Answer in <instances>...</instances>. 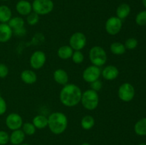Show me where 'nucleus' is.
<instances>
[{"label":"nucleus","mask_w":146,"mask_h":145,"mask_svg":"<svg viewBox=\"0 0 146 145\" xmlns=\"http://www.w3.org/2000/svg\"><path fill=\"white\" fill-rule=\"evenodd\" d=\"M82 91L76 84L67 83L64 85L59 93V100L63 105L73 107L81 102Z\"/></svg>","instance_id":"f257e3e1"},{"label":"nucleus","mask_w":146,"mask_h":145,"mask_svg":"<svg viewBox=\"0 0 146 145\" xmlns=\"http://www.w3.org/2000/svg\"><path fill=\"white\" fill-rule=\"evenodd\" d=\"M48 127L54 134H61L66 130L68 127L66 115L61 112H52L48 117Z\"/></svg>","instance_id":"f03ea898"},{"label":"nucleus","mask_w":146,"mask_h":145,"mask_svg":"<svg viewBox=\"0 0 146 145\" xmlns=\"http://www.w3.org/2000/svg\"><path fill=\"white\" fill-rule=\"evenodd\" d=\"M82 106L87 110H94L99 104V95L98 92L88 89L82 92L81 99Z\"/></svg>","instance_id":"7ed1b4c3"},{"label":"nucleus","mask_w":146,"mask_h":145,"mask_svg":"<svg viewBox=\"0 0 146 145\" xmlns=\"http://www.w3.org/2000/svg\"><path fill=\"white\" fill-rule=\"evenodd\" d=\"M88 58L92 65L101 67L106 63L108 56L106 51L103 47L99 45L93 46L88 53Z\"/></svg>","instance_id":"20e7f679"},{"label":"nucleus","mask_w":146,"mask_h":145,"mask_svg":"<svg viewBox=\"0 0 146 145\" xmlns=\"http://www.w3.org/2000/svg\"><path fill=\"white\" fill-rule=\"evenodd\" d=\"M31 5L33 11L39 16L50 14L54 8L52 0H34Z\"/></svg>","instance_id":"39448f33"},{"label":"nucleus","mask_w":146,"mask_h":145,"mask_svg":"<svg viewBox=\"0 0 146 145\" xmlns=\"http://www.w3.org/2000/svg\"><path fill=\"white\" fill-rule=\"evenodd\" d=\"M118 96L123 102H131L135 96V88L129 82H124L118 88Z\"/></svg>","instance_id":"423d86ee"},{"label":"nucleus","mask_w":146,"mask_h":145,"mask_svg":"<svg viewBox=\"0 0 146 145\" xmlns=\"http://www.w3.org/2000/svg\"><path fill=\"white\" fill-rule=\"evenodd\" d=\"M123 26L122 20L117 16H111L105 23V29L107 34L111 36H115L119 34Z\"/></svg>","instance_id":"0eeeda50"},{"label":"nucleus","mask_w":146,"mask_h":145,"mask_svg":"<svg viewBox=\"0 0 146 145\" xmlns=\"http://www.w3.org/2000/svg\"><path fill=\"white\" fill-rule=\"evenodd\" d=\"M86 44V36L82 32L74 33L69 38V45L74 51H81Z\"/></svg>","instance_id":"6e6552de"},{"label":"nucleus","mask_w":146,"mask_h":145,"mask_svg":"<svg viewBox=\"0 0 146 145\" xmlns=\"http://www.w3.org/2000/svg\"><path fill=\"white\" fill-rule=\"evenodd\" d=\"M101 75V70L100 67L91 65L86 67L82 73V78L85 82L91 83L97 80Z\"/></svg>","instance_id":"1a4fd4ad"},{"label":"nucleus","mask_w":146,"mask_h":145,"mask_svg":"<svg viewBox=\"0 0 146 145\" xmlns=\"http://www.w3.org/2000/svg\"><path fill=\"white\" fill-rule=\"evenodd\" d=\"M46 61V55L42 51H36L30 56V66L34 70H39L44 67Z\"/></svg>","instance_id":"9d476101"},{"label":"nucleus","mask_w":146,"mask_h":145,"mask_svg":"<svg viewBox=\"0 0 146 145\" xmlns=\"http://www.w3.org/2000/svg\"><path fill=\"white\" fill-rule=\"evenodd\" d=\"M23 123L24 122L21 115L16 112H11L9 114L5 119V124L7 128L11 131L21 129Z\"/></svg>","instance_id":"9b49d317"},{"label":"nucleus","mask_w":146,"mask_h":145,"mask_svg":"<svg viewBox=\"0 0 146 145\" xmlns=\"http://www.w3.org/2000/svg\"><path fill=\"white\" fill-rule=\"evenodd\" d=\"M101 75L106 80L112 81L118 78L119 75V71L115 65H108L101 71Z\"/></svg>","instance_id":"f8f14e48"},{"label":"nucleus","mask_w":146,"mask_h":145,"mask_svg":"<svg viewBox=\"0 0 146 145\" xmlns=\"http://www.w3.org/2000/svg\"><path fill=\"white\" fill-rule=\"evenodd\" d=\"M16 10L21 16H27L33 11L32 5L27 0H20L16 4Z\"/></svg>","instance_id":"ddd939ff"},{"label":"nucleus","mask_w":146,"mask_h":145,"mask_svg":"<svg viewBox=\"0 0 146 145\" xmlns=\"http://www.w3.org/2000/svg\"><path fill=\"white\" fill-rule=\"evenodd\" d=\"M13 36V30L7 23H0V43L9 41Z\"/></svg>","instance_id":"4468645a"},{"label":"nucleus","mask_w":146,"mask_h":145,"mask_svg":"<svg viewBox=\"0 0 146 145\" xmlns=\"http://www.w3.org/2000/svg\"><path fill=\"white\" fill-rule=\"evenodd\" d=\"M53 78L54 81L58 85H65L68 82V72L64 69L58 68L56 69L53 73Z\"/></svg>","instance_id":"2eb2a0df"},{"label":"nucleus","mask_w":146,"mask_h":145,"mask_svg":"<svg viewBox=\"0 0 146 145\" xmlns=\"http://www.w3.org/2000/svg\"><path fill=\"white\" fill-rule=\"evenodd\" d=\"M20 78L23 82L27 85H33L37 81V75L32 70H24L21 72Z\"/></svg>","instance_id":"dca6fc26"},{"label":"nucleus","mask_w":146,"mask_h":145,"mask_svg":"<svg viewBox=\"0 0 146 145\" xmlns=\"http://www.w3.org/2000/svg\"><path fill=\"white\" fill-rule=\"evenodd\" d=\"M25 134L21 129L12 131L9 135V142L12 145H20L24 142L25 139Z\"/></svg>","instance_id":"f3484780"},{"label":"nucleus","mask_w":146,"mask_h":145,"mask_svg":"<svg viewBox=\"0 0 146 145\" xmlns=\"http://www.w3.org/2000/svg\"><path fill=\"white\" fill-rule=\"evenodd\" d=\"M130 13H131V7L126 3H123L117 7L115 11V14H116L115 16L121 20L125 19L128 16Z\"/></svg>","instance_id":"a211bd4d"},{"label":"nucleus","mask_w":146,"mask_h":145,"mask_svg":"<svg viewBox=\"0 0 146 145\" xmlns=\"http://www.w3.org/2000/svg\"><path fill=\"white\" fill-rule=\"evenodd\" d=\"M74 53V50L72 49L69 45H64L60 47L57 51V55L58 58L62 60H67L71 58V56Z\"/></svg>","instance_id":"6ab92c4d"},{"label":"nucleus","mask_w":146,"mask_h":145,"mask_svg":"<svg viewBox=\"0 0 146 145\" xmlns=\"http://www.w3.org/2000/svg\"><path fill=\"white\" fill-rule=\"evenodd\" d=\"M32 123L36 129H44L48 127V117L44 115H38L33 118Z\"/></svg>","instance_id":"aec40b11"},{"label":"nucleus","mask_w":146,"mask_h":145,"mask_svg":"<svg viewBox=\"0 0 146 145\" xmlns=\"http://www.w3.org/2000/svg\"><path fill=\"white\" fill-rule=\"evenodd\" d=\"M12 17L11 10L8 6H0V23H8Z\"/></svg>","instance_id":"412c9836"},{"label":"nucleus","mask_w":146,"mask_h":145,"mask_svg":"<svg viewBox=\"0 0 146 145\" xmlns=\"http://www.w3.org/2000/svg\"><path fill=\"white\" fill-rule=\"evenodd\" d=\"M95 119L91 115H86L83 117L81 120V126L84 130H90L95 125Z\"/></svg>","instance_id":"4be33fe9"},{"label":"nucleus","mask_w":146,"mask_h":145,"mask_svg":"<svg viewBox=\"0 0 146 145\" xmlns=\"http://www.w3.org/2000/svg\"><path fill=\"white\" fill-rule=\"evenodd\" d=\"M134 131L138 136H146V117L139 119L135 124Z\"/></svg>","instance_id":"5701e85b"},{"label":"nucleus","mask_w":146,"mask_h":145,"mask_svg":"<svg viewBox=\"0 0 146 145\" xmlns=\"http://www.w3.org/2000/svg\"><path fill=\"white\" fill-rule=\"evenodd\" d=\"M110 51L114 55H121L125 53L126 51V48L122 43L113 42L110 45Z\"/></svg>","instance_id":"b1692460"},{"label":"nucleus","mask_w":146,"mask_h":145,"mask_svg":"<svg viewBox=\"0 0 146 145\" xmlns=\"http://www.w3.org/2000/svg\"><path fill=\"white\" fill-rule=\"evenodd\" d=\"M7 24L11 27V29L14 31V30L24 27L25 21H24V18H21V16H14L11 17V18L9 21V22Z\"/></svg>","instance_id":"393cba45"},{"label":"nucleus","mask_w":146,"mask_h":145,"mask_svg":"<svg viewBox=\"0 0 146 145\" xmlns=\"http://www.w3.org/2000/svg\"><path fill=\"white\" fill-rule=\"evenodd\" d=\"M21 129L24 132V133L25 134V135H27V136L34 135L35 134L36 130V128L34 127L32 122H25V123H23V125Z\"/></svg>","instance_id":"a878e982"},{"label":"nucleus","mask_w":146,"mask_h":145,"mask_svg":"<svg viewBox=\"0 0 146 145\" xmlns=\"http://www.w3.org/2000/svg\"><path fill=\"white\" fill-rule=\"evenodd\" d=\"M39 15L33 11L27 16V22L30 26H34L37 24L39 21Z\"/></svg>","instance_id":"bb28decb"},{"label":"nucleus","mask_w":146,"mask_h":145,"mask_svg":"<svg viewBox=\"0 0 146 145\" xmlns=\"http://www.w3.org/2000/svg\"><path fill=\"white\" fill-rule=\"evenodd\" d=\"M71 59L75 64H81L84 61V55L81 51H74Z\"/></svg>","instance_id":"cd10ccee"},{"label":"nucleus","mask_w":146,"mask_h":145,"mask_svg":"<svg viewBox=\"0 0 146 145\" xmlns=\"http://www.w3.org/2000/svg\"><path fill=\"white\" fill-rule=\"evenodd\" d=\"M135 23L141 26L146 25V10L140 11L137 14L135 17Z\"/></svg>","instance_id":"c85d7f7f"},{"label":"nucleus","mask_w":146,"mask_h":145,"mask_svg":"<svg viewBox=\"0 0 146 145\" xmlns=\"http://www.w3.org/2000/svg\"><path fill=\"white\" fill-rule=\"evenodd\" d=\"M138 42L137 41L136 38H129L125 41V44H124V45H125V48L128 50H133L138 46Z\"/></svg>","instance_id":"c756f323"},{"label":"nucleus","mask_w":146,"mask_h":145,"mask_svg":"<svg viewBox=\"0 0 146 145\" xmlns=\"http://www.w3.org/2000/svg\"><path fill=\"white\" fill-rule=\"evenodd\" d=\"M9 142V134L6 131L0 130V145H6Z\"/></svg>","instance_id":"7c9ffc66"},{"label":"nucleus","mask_w":146,"mask_h":145,"mask_svg":"<svg viewBox=\"0 0 146 145\" xmlns=\"http://www.w3.org/2000/svg\"><path fill=\"white\" fill-rule=\"evenodd\" d=\"M90 86H91V89L93 90L94 91H96L98 92L99 90H101V88L103 87V83L99 79L97 80L94 81L91 83H90Z\"/></svg>","instance_id":"2f4dec72"},{"label":"nucleus","mask_w":146,"mask_h":145,"mask_svg":"<svg viewBox=\"0 0 146 145\" xmlns=\"http://www.w3.org/2000/svg\"><path fill=\"white\" fill-rule=\"evenodd\" d=\"M9 70L7 65L0 63V78H5L8 75Z\"/></svg>","instance_id":"473e14b6"},{"label":"nucleus","mask_w":146,"mask_h":145,"mask_svg":"<svg viewBox=\"0 0 146 145\" xmlns=\"http://www.w3.org/2000/svg\"><path fill=\"white\" fill-rule=\"evenodd\" d=\"M7 109V104L4 98L0 95V116L5 114Z\"/></svg>","instance_id":"72a5a7b5"},{"label":"nucleus","mask_w":146,"mask_h":145,"mask_svg":"<svg viewBox=\"0 0 146 145\" xmlns=\"http://www.w3.org/2000/svg\"><path fill=\"white\" fill-rule=\"evenodd\" d=\"M26 34H27V30H26V28L24 27L13 31V35H15L19 37L24 36L26 35Z\"/></svg>","instance_id":"f704fd0d"},{"label":"nucleus","mask_w":146,"mask_h":145,"mask_svg":"<svg viewBox=\"0 0 146 145\" xmlns=\"http://www.w3.org/2000/svg\"><path fill=\"white\" fill-rule=\"evenodd\" d=\"M142 2H143V4L144 5V7L146 8V0H142Z\"/></svg>","instance_id":"c9c22d12"},{"label":"nucleus","mask_w":146,"mask_h":145,"mask_svg":"<svg viewBox=\"0 0 146 145\" xmlns=\"http://www.w3.org/2000/svg\"><path fill=\"white\" fill-rule=\"evenodd\" d=\"M81 145H91V144H90L89 143H88V142H84V143L81 144Z\"/></svg>","instance_id":"e433bc0d"},{"label":"nucleus","mask_w":146,"mask_h":145,"mask_svg":"<svg viewBox=\"0 0 146 145\" xmlns=\"http://www.w3.org/2000/svg\"><path fill=\"white\" fill-rule=\"evenodd\" d=\"M138 145H146V144L145 143H141V144H139Z\"/></svg>","instance_id":"4c0bfd02"},{"label":"nucleus","mask_w":146,"mask_h":145,"mask_svg":"<svg viewBox=\"0 0 146 145\" xmlns=\"http://www.w3.org/2000/svg\"><path fill=\"white\" fill-rule=\"evenodd\" d=\"M20 145H30V144H20Z\"/></svg>","instance_id":"58836bf2"},{"label":"nucleus","mask_w":146,"mask_h":145,"mask_svg":"<svg viewBox=\"0 0 146 145\" xmlns=\"http://www.w3.org/2000/svg\"><path fill=\"white\" fill-rule=\"evenodd\" d=\"M2 1H8V0H2Z\"/></svg>","instance_id":"ea45409f"}]
</instances>
